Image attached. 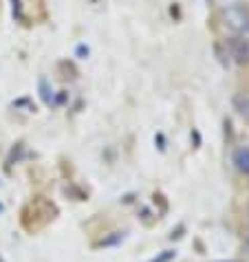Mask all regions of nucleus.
Returning <instances> with one entry per match:
<instances>
[{
	"label": "nucleus",
	"mask_w": 249,
	"mask_h": 262,
	"mask_svg": "<svg viewBox=\"0 0 249 262\" xmlns=\"http://www.w3.org/2000/svg\"><path fill=\"white\" fill-rule=\"evenodd\" d=\"M247 223H249V207H247ZM245 247H247V251H249V229H247V238H245Z\"/></svg>",
	"instance_id": "obj_6"
},
{
	"label": "nucleus",
	"mask_w": 249,
	"mask_h": 262,
	"mask_svg": "<svg viewBox=\"0 0 249 262\" xmlns=\"http://www.w3.org/2000/svg\"><path fill=\"white\" fill-rule=\"evenodd\" d=\"M0 212H3V205H0Z\"/></svg>",
	"instance_id": "obj_7"
},
{
	"label": "nucleus",
	"mask_w": 249,
	"mask_h": 262,
	"mask_svg": "<svg viewBox=\"0 0 249 262\" xmlns=\"http://www.w3.org/2000/svg\"><path fill=\"white\" fill-rule=\"evenodd\" d=\"M230 51L238 64L249 62V40L247 38H234L230 42Z\"/></svg>",
	"instance_id": "obj_2"
},
{
	"label": "nucleus",
	"mask_w": 249,
	"mask_h": 262,
	"mask_svg": "<svg viewBox=\"0 0 249 262\" xmlns=\"http://www.w3.org/2000/svg\"><path fill=\"white\" fill-rule=\"evenodd\" d=\"M234 106L240 113V117H245L249 121V97L247 95H236L234 97Z\"/></svg>",
	"instance_id": "obj_4"
},
{
	"label": "nucleus",
	"mask_w": 249,
	"mask_h": 262,
	"mask_svg": "<svg viewBox=\"0 0 249 262\" xmlns=\"http://www.w3.org/2000/svg\"><path fill=\"white\" fill-rule=\"evenodd\" d=\"M225 25L236 33L249 31V9L243 5H232L225 9Z\"/></svg>",
	"instance_id": "obj_1"
},
{
	"label": "nucleus",
	"mask_w": 249,
	"mask_h": 262,
	"mask_svg": "<svg viewBox=\"0 0 249 262\" xmlns=\"http://www.w3.org/2000/svg\"><path fill=\"white\" fill-rule=\"evenodd\" d=\"M174 258H177V251L165 249L163 253H159V256H157L155 260H150V262H170V260H174Z\"/></svg>",
	"instance_id": "obj_5"
},
{
	"label": "nucleus",
	"mask_w": 249,
	"mask_h": 262,
	"mask_svg": "<svg viewBox=\"0 0 249 262\" xmlns=\"http://www.w3.org/2000/svg\"><path fill=\"white\" fill-rule=\"evenodd\" d=\"M234 163H236L240 172L249 174V148H238L234 152Z\"/></svg>",
	"instance_id": "obj_3"
}]
</instances>
